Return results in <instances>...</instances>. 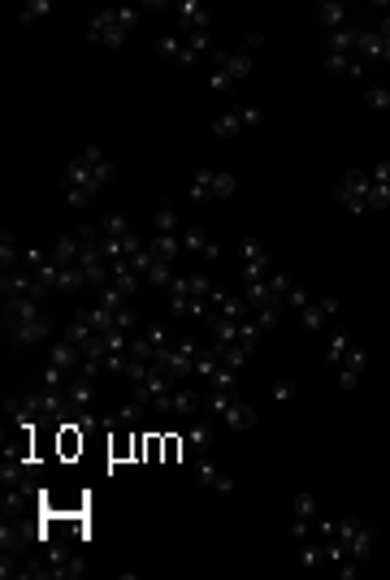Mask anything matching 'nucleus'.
Listing matches in <instances>:
<instances>
[{
    "label": "nucleus",
    "instance_id": "nucleus-1",
    "mask_svg": "<svg viewBox=\"0 0 390 580\" xmlns=\"http://www.w3.org/2000/svg\"><path fill=\"white\" fill-rule=\"evenodd\" d=\"M334 200L347 213H386L390 208V161H373L364 169H347L334 187Z\"/></svg>",
    "mask_w": 390,
    "mask_h": 580
},
{
    "label": "nucleus",
    "instance_id": "nucleus-2",
    "mask_svg": "<svg viewBox=\"0 0 390 580\" xmlns=\"http://www.w3.org/2000/svg\"><path fill=\"white\" fill-rule=\"evenodd\" d=\"M109 178H113V161H109V156H104L100 148H83L70 165H65V174H61L65 204H70V208H87L91 195H96Z\"/></svg>",
    "mask_w": 390,
    "mask_h": 580
},
{
    "label": "nucleus",
    "instance_id": "nucleus-3",
    "mask_svg": "<svg viewBox=\"0 0 390 580\" xmlns=\"http://www.w3.org/2000/svg\"><path fill=\"white\" fill-rule=\"evenodd\" d=\"M265 44V35H247L239 48H217L213 57V70H208V87L213 91H230L234 83H243L247 74H252V48Z\"/></svg>",
    "mask_w": 390,
    "mask_h": 580
},
{
    "label": "nucleus",
    "instance_id": "nucleus-4",
    "mask_svg": "<svg viewBox=\"0 0 390 580\" xmlns=\"http://www.w3.org/2000/svg\"><path fill=\"white\" fill-rule=\"evenodd\" d=\"M143 13H148V9H100V13H91L87 35L96 39V44H104V48H117V44H126V35L139 26Z\"/></svg>",
    "mask_w": 390,
    "mask_h": 580
},
{
    "label": "nucleus",
    "instance_id": "nucleus-5",
    "mask_svg": "<svg viewBox=\"0 0 390 580\" xmlns=\"http://www.w3.org/2000/svg\"><path fill=\"white\" fill-rule=\"evenodd\" d=\"M156 57L169 65H195L204 57H213V31L208 35H187V31H169L156 39Z\"/></svg>",
    "mask_w": 390,
    "mask_h": 580
},
{
    "label": "nucleus",
    "instance_id": "nucleus-6",
    "mask_svg": "<svg viewBox=\"0 0 390 580\" xmlns=\"http://www.w3.org/2000/svg\"><path fill=\"white\" fill-rule=\"evenodd\" d=\"M234 174H226V169H195L191 182H187V200L195 208H204V204H217V200H230L234 195Z\"/></svg>",
    "mask_w": 390,
    "mask_h": 580
},
{
    "label": "nucleus",
    "instance_id": "nucleus-7",
    "mask_svg": "<svg viewBox=\"0 0 390 580\" xmlns=\"http://www.w3.org/2000/svg\"><path fill=\"white\" fill-rule=\"evenodd\" d=\"M260 122H265V113H260L256 104H239V109H230V113L217 117V122H213V135H217V139H234V135H243V130H256Z\"/></svg>",
    "mask_w": 390,
    "mask_h": 580
},
{
    "label": "nucleus",
    "instance_id": "nucleus-8",
    "mask_svg": "<svg viewBox=\"0 0 390 580\" xmlns=\"http://www.w3.org/2000/svg\"><path fill=\"white\" fill-rule=\"evenodd\" d=\"M299 316V325L304 329H312V334H325V329H334V316H338V299L334 295H325V299H312L308 295V303L295 312Z\"/></svg>",
    "mask_w": 390,
    "mask_h": 580
},
{
    "label": "nucleus",
    "instance_id": "nucleus-9",
    "mask_svg": "<svg viewBox=\"0 0 390 580\" xmlns=\"http://www.w3.org/2000/svg\"><path fill=\"white\" fill-rule=\"evenodd\" d=\"M174 31H187V35H208V31H213V13H208L204 0H182Z\"/></svg>",
    "mask_w": 390,
    "mask_h": 580
},
{
    "label": "nucleus",
    "instance_id": "nucleus-10",
    "mask_svg": "<svg viewBox=\"0 0 390 580\" xmlns=\"http://www.w3.org/2000/svg\"><path fill=\"white\" fill-rule=\"evenodd\" d=\"M191 477L200 481L204 490H217V494H230V490H234V481H230L226 472H221V468H217V464H213V459H208V455H195V464H191Z\"/></svg>",
    "mask_w": 390,
    "mask_h": 580
},
{
    "label": "nucleus",
    "instance_id": "nucleus-11",
    "mask_svg": "<svg viewBox=\"0 0 390 580\" xmlns=\"http://www.w3.org/2000/svg\"><path fill=\"white\" fill-rule=\"evenodd\" d=\"M317 22H321L325 35L347 31V26H356V9H351V5H338V0H325V5H317Z\"/></svg>",
    "mask_w": 390,
    "mask_h": 580
},
{
    "label": "nucleus",
    "instance_id": "nucleus-12",
    "mask_svg": "<svg viewBox=\"0 0 390 580\" xmlns=\"http://www.w3.org/2000/svg\"><path fill=\"white\" fill-rule=\"evenodd\" d=\"M87 446V429L74 425V420H65V425H57V455L61 459H78Z\"/></svg>",
    "mask_w": 390,
    "mask_h": 580
},
{
    "label": "nucleus",
    "instance_id": "nucleus-13",
    "mask_svg": "<svg viewBox=\"0 0 390 580\" xmlns=\"http://www.w3.org/2000/svg\"><path fill=\"white\" fill-rule=\"evenodd\" d=\"M182 256H195V260H213L217 247L208 243V234L200 226H182Z\"/></svg>",
    "mask_w": 390,
    "mask_h": 580
},
{
    "label": "nucleus",
    "instance_id": "nucleus-14",
    "mask_svg": "<svg viewBox=\"0 0 390 580\" xmlns=\"http://www.w3.org/2000/svg\"><path fill=\"white\" fill-rule=\"evenodd\" d=\"M360 96L369 109H390V83H382V78H377V83H364Z\"/></svg>",
    "mask_w": 390,
    "mask_h": 580
},
{
    "label": "nucleus",
    "instance_id": "nucleus-15",
    "mask_svg": "<svg viewBox=\"0 0 390 580\" xmlns=\"http://www.w3.org/2000/svg\"><path fill=\"white\" fill-rule=\"evenodd\" d=\"M152 230H156V234H182V217H178V208H169V204H165L161 213L152 217Z\"/></svg>",
    "mask_w": 390,
    "mask_h": 580
},
{
    "label": "nucleus",
    "instance_id": "nucleus-16",
    "mask_svg": "<svg viewBox=\"0 0 390 580\" xmlns=\"http://www.w3.org/2000/svg\"><path fill=\"white\" fill-rule=\"evenodd\" d=\"M52 5H48V0H31V5H26L22 13H18V22L22 26H31V22H39V18H44V13H48Z\"/></svg>",
    "mask_w": 390,
    "mask_h": 580
},
{
    "label": "nucleus",
    "instance_id": "nucleus-17",
    "mask_svg": "<svg viewBox=\"0 0 390 580\" xmlns=\"http://www.w3.org/2000/svg\"><path fill=\"white\" fill-rule=\"evenodd\" d=\"M165 464H182V438L178 433H165Z\"/></svg>",
    "mask_w": 390,
    "mask_h": 580
},
{
    "label": "nucleus",
    "instance_id": "nucleus-18",
    "mask_svg": "<svg viewBox=\"0 0 390 580\" xmlns=\"http://www.w3.org/2000/svg\"><path fill=\"white\" fill-rule=\"evenodd\" d=\"M269 399H273V403H291V399H295V381H273Z\"/></svg>",
    "mask_w": 390,
    "mask_h": 580
}]
</instances>
